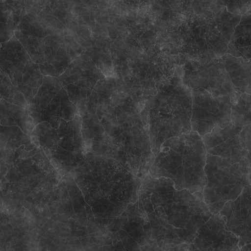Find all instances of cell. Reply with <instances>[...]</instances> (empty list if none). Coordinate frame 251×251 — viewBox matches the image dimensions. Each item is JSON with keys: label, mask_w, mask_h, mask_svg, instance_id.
<instances>
[{"label": "cell", "mask_w": 251, "mask_h": 251, "mask_svg": "<svg viewBox=\"0 0 251 251\" xmlns=\"http://www.w3.org/2000/svg\"><path fill=\"white\" fill-rule=\"evenodd\" d=\"M142 201L153 240L168 244L189 245L212 215L202 197L165 178H148Z\"/></svg>", "instance_id": "6da1fadb"}, {"label": "cell", "mask_w": 251, "mask_h": 251, "mask_svg": "<svg viewBox=\"0 0 251 251\" xmlns=\"http://www.w3.org/2000/svg\"><path fill=\"white\" fill-rule=\"evenodd\" d=\"M206 152L202 138L188 133L170 138L160 146L151 166V176L171 180L178 190L202 197Z\"/></svg>", "instance_id": "7a4b0ae2"}, {"label": "cell", "mask_w": 251, "mask_h": 251, "mask_svg": "<svg viewBox=\"0 0 251 251\" xmlns=\"http://www.w3.org/2000/svg\"><path fill=\"white\" fill-rule=\"evenodd\" d=\"M192 94L184 84L167 83L159 90L147 112L146 127L154 154L167 140L192 131Z\"/></svg>", "instance_id": "3957f363"}, {"label": "cell", "mask_w": 251, "mask_h": 251, "mask_svg": "<svg viewBox=\"0 0 251 251\" xmlns=\"http://www.w3.org/2000/svg\"><path fill=\"white\" fill-rule=\"evenodd\" d=\"M251 163L206 154L202 200L212 215L219 213L250 185Z\"/></svg>", "instance_id": "277c9868"}, {"label": "cell", "mask_w": 251, "mask_h": 251, "mask_svg": "<svg viewBox=\"0 0 251 251\" xmlns=\"http://www.w3.org/2000/svg\"><path fill=\"white\" fill-rule=\"evenodd\" d=\"M0 68L25 100L30 101L43 82L42 74L14 36L0 48Z\"/></svg>", "instance_id": "5b68a950"}, {"label": "cell", "mask_w": 251, "mask_h": 251, "mask_svg": "<svg viewBox=\"0 0 251 251\" xmlns=\"http://www.w3.org/2000/svg\"><path fill=\"white\" fill-rule=\"evenodd\" d=\"M201 138L206 154L250 162L251 125L218 126Z\"/></svg>", "instance_id": "8992f818"}, {"label": "cell", "mask_w": 251, "mask_h": 251, "mask_svg": "<svg viewBox=\"0 0 251 251\" xmlns=\"http://www.w3.org/2000/svg\"><path fill=\"white\" fill-rule=\"evenodd\" d=\"M192 94V131L202 137L216 127L230 124L233 98L203 91H194Z\"/></svg>", "instance_id": "52a82bcc"}, {"label": "cell", "mask_w": 251, "mask_h": 251, "mask_svg": "<svg viewBox=\"0 0 251 251\" xmlns=\"http://www.w3.org/2000/svg\"><path fill=\"white\" fill-rule=\"evenodd\" d=\"M184 79L185 85L193 92H206L215 96L233 98L234 89L222 62L189 63Z\"/></svg>", "instance_id": "ba28073f"}, {"label": "cell", "mask_w": 251, "mask_h": 251, "mask_svg": "<svg viewBox=\"0 0 251 251\" xmlns=\"http://www.w3.org/2000/svg\"><path fill=\"white\" fill-rule=\"evenodd\" d=\"M241 247L219 214L211 215L188 245L192 251H244Z\"/></svg>", "instance_id": "9c48e42d"}, {"label": "cell", "mask_w": 251, "mask_h": 251, "mask_svg": "<svg viewBox=\"0 0 251 251\" xmlns=\"http://www.w3.org/2000/svg\"><path fill=\"white\" fill-rule=\"evenodd\" d=\"M0 251H34L29 218L0 210Z\"/></svg>", "instance_id": "30bf717a"}, {"label": "cell", "mask_w": 251, "mask_h": 251, "mask_svg": "<svg viewBox=\"0 0 251 251\" xmlns=\"http://www.w3.org/2000/svg\"><path fill=\"white\" fill-rule=\"evenodd\" d=\"M218 214L239 238L241 247L250 244L251 185L246 186L236 199L225 204Z\"/></svg>", "instance_id": "8fae6325"}, {"label": "cell", "mask_w": 251, "mask_h": 251, "mask_svg": "<svg viewBox=\"0 0 251 251\" xmlns=\"http://www.w3.org/2000/svg\"><path fill=\"white\" fill-rule=\"evenodd\" d=\"M224 64L234 90L242 94H248V90H250V62L229 54L225 58Z\"/></svg>", "instance_id": "7c38bea8"}, {"label": "cell", "mask_w": 251, "mask_h": 251, "mask_svg": "<svg viewBox=\"0 0 251 251\" xmlns=\"http://www.w3.org/2000/svg\"><path fill=\"white\" fill-rule=\"evenodd\" d=\"M230 48L232 55L250 58L251 16H243L234 28L230 39Z\"/></svg>", "instance_id": "4fadbf2b"}, {"label": "cell", "mask_w": 251, "mask_h": 251, "mask_svg": "<svg viewBox=\"0 0 251 251\" xmlns=\"http://www.w3.org/2000/svg\"><path fill=\"white\" fill-rule=\"evenodd\" d=\"M18 17L14 1L0 0V48L13 36Z\"/></svg>", "instance_id": "5bb4252c"}, {"label": "cell", "mask_w": 251, "mask_h": 251, "mask_svg": "<svg viewBox=\"0 0 251 251\" xmlns=\"http://www.w3.org/2000/svg\"><path fill=\"white\" fill-rule=\"evenodd\" d=\"M230 124L240 126L251 125L250 95L242 94L233 102L231 107Z\"/></svg>", "instance_id": "9a60e30c"}, {"label": "cell", "mask_w": 251, "mask_h": 251, "mask_svg": "<svg viewBox=\"0 0 251 251\" xmlns=\"http://www.w3.org/2000/svg\"><path fill=\"white\" fill-rule=\"evenodd\" d=\"M0 96L4 100L12 103L24 105L26 101L23 95L0 68Z\"/></svg>", "instance_id": "2e32d148"}, {"label": "cell", "mask_w": 251, "mask_h": 251, "mask_svg": "<svg viewBox=\"0 0 251 251\" xmlns=\"http://www.w3.org/2000/svg\"><path fill=\"white\" fill-rule=\"evenodd\" d=\"M187 251H192L191 250H189L188 248V250Z\"/></svg>", "instance_id": "e0dca14e"}, {"label": "cell", "mask_w": 251, "mask_h": 251, "mask_svg": "<svg viewBox=\"0 0 251 251\" xmlns=\"http://www.w3.org/2000/svg\"><path fill=\"white\" fill-rule=\"evenodd\" d=\"M1 99V97H0V100Z\"/></svg>", "instance_id": "ac0fdd59"}]
</instances>
